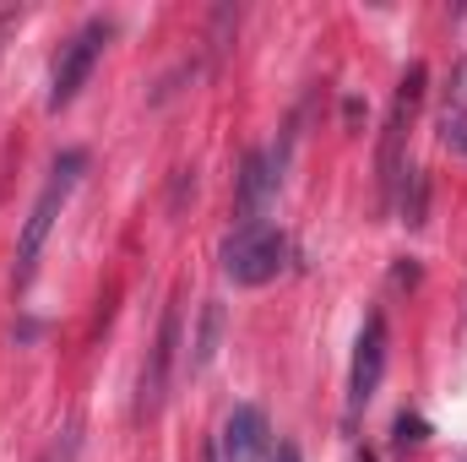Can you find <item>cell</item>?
I'll return each instance as SVG.
<instances>
[{"mask_svg":"<svg viewBox=\"0 0 467 462\" xmlns=\"http://www.w3.org/2000/svg\"><path fill=\"white\" fill-rule=\"evenodd\" d=\"M82 169H88V152H60V158H55V169H49V180H44L33 213H27V224H22V239H16V272H11V289H27V283H33L38 256H44V239H49V229H55V218L66 213L71 191L82 185Z\"/></svg>","mask_w":467,"mask_h":462,"instance_id":"6da1fadb","label":"cell"},{"mask_svg":"<svg viewBox=\"0 0 467 462\" xmlns=\"http://www.w3.org/2000/svg\"><path fill=\"white\" fill-rule=\"evenodd\" d=\"M288 267V239L272 224H239L223 239V278L239 289H261Z\"/></svg>","mask_w":467,"mask_h":462,"instance_id":"7a4b0ae2","label":"cell"},{"mask_svg":"<svg viewBox=\"0 0 467 462\" xmlns=\"http://www.w3.org/2000/svg\"><path fill=\"white\" fill-rule=\"evenodd\" d=\"M424 66H408V77H402V88H397V99H391V115H386V131H380V207H391L397 202V191H402V147H408V125H413V110H419V99H424Z\"/></svg>","mask_w":467,"mask_h":462,"instance_id":"3957f363","label":"cell"},{"mask_svg":"<svg viewBox=\"0 0 467 462\" xmlns=\"http://www.w3.org/2000/svg\"><path fill=\"white\" fill-rule=\"evenodd\" d=\"M104 44H109V22L104 16H93L66 49H60V60H55V77H49V110H66L77 93H82V82L93 77V66H99V55H104Z\"/></svg>","mask_w":467,"mask_h":462,"instance_id":"277c9868","label":"cell"},{"mask_svg":"<svg viewBox=\"0 0 467 462\" xmlns=\"http://www.w3.org/2000/svg\"><path fill=\"white\" fill-rule=\"evenodd\" d=\"M380 375H386V316L375 310L369 321H364V332H358V343H353V370H348V425L375 403V392H380Z\"/></svg>","mask_w":467,"mask_h":462,"instance_id":"5b68a950","label":"cell"},{"mask_svg":"<svg viewBox=\"0 0 467 462\" xmlns=\"http://www.w3.org/2000/svg\"><path fill=\"white\" fill-rule=\"evenodd\" d=\"M174 359H180V305L163 310V327L147 348V364H141V397H136V414H158L163 397H169V381H174Z\"/></svg>","mask_w":467,"mask_h":462,"instance_id":"8992f818","label":"cell"},{"mask_svg":"<svg viewBox=\"0 0 467 462\" xmlns=\"http://www.w3.org/2000/svg\"><path fill=\"white\" fill-rule=\"evenodd\" d=\"M272 446V430H266V414L261 408H234L223 419V436H218V462H261Z\"/></svg>","mask_w":467,"mask_h":462,"instance_id":"52a82bcc","label":"cell"},{"mask_svg":"<svg viewBox=\"0 0 467 462\" xmlns=\"http://www.w3.org/2000/svg\"><path fill=\"white\" fill-rule=\"evenodd\" d=\"M283 185V158L277 152H250L244 174H239V224H261V207L277 196Z\"/></svg>","mask_w":467,"mask_h":462,"instance_id":"ba28073f","label":"cell"},{"mask_svg":"<svg viewBox=\"0 0 467 462\" xmlns=\"http://www.w3.org/2000/svg\"><path fill=\"white\" fill-rule=\"evenodd\" d=\"M441 142L467 152V55L451 71V88H446V104H441Z\"/></svg>","mask_w":467,"mask_h":462,"instance_id":"9c48e42d","label":"cell"},{"mask_svg":"<svg viewBox=\"0 0 467 462\" xmlns=\"http://www.w3.org/2000/svg\"><path fill=\"white\" fill-rule=\"evenodd\" d=\"M218 343H223V305L218 299H207L202 305V327H196V343H191V375H202L213 359H218Z\"/></svg>","mask_w":467,"mask_h":462,"instance_id":"30bf717a","label":"cell"},{"mask_svg":"<svg viewBox=\"0 0 467 462\" xmlns=\"http://www.w3.org/2000/svg\"><path fill=\"white\" fill-rule=\"evenodd\" d=\"M419 441H424V425H419V419H408V414H402V419H397V446H402V452H408V446H419Z\"/></svg>","mask_w":467,"mask_h":462,"instance_id":"8fae6325","label":"cell"},{"mask_svg":"<svg viewBox=\"0 0 467 462\" xmlns=\"http://www.w3.org/2000/svg\"><path fill=\"white\" fill-rule=\"evenodd\" d=\"M272 462H299V446H294V441H277V452H272Z\"/></svg>","mask_w":467,"mask_h":462,"instance_id":"7c38bea8","label":"cell"},{"mask_svg":"<svg viewBox=\"0 0 467 462\" xmlns=\"http://www.w3.org/2000/svg\"><path fill=\"white\" fill-rule=\"evenodd\" d=\"M358 462H375V457H369V452H358Z\"/></svg>","mask_w":467,"mask_h":462,"instance_id":"4fadbf2b","label":"cell"},{"mask_svg":"<svg viewBox=\"0 0 467 462\" xmlns=\"http://www.w3.org/2000/svg\"><path fill=\"white\" fill-rule=\"evenodd\" d=\"M44 462H55V457H44Z\"/></svg>","mask_w":467,"mask_h":462,"instance_id":"5bb4252c","label":"cell"}]
</instances>
